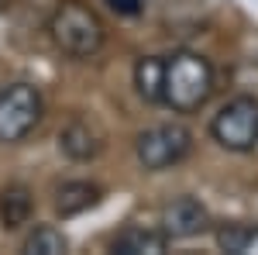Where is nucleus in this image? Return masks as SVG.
Instances as JSON below:
<instances>
[{
  "label": "nucleus",
  "mask_w": 258,
  "mask_h": 255,
  "mask_svg": "<svg viewBox=\"0 0 258 255\" xmlns=\"http://www.w3.org/2000/svg\"><path fill=\"white\" fill-rule=\"evenodd\" d=\"M214 93V66L200 52H176L165 59L162 76V104H169L176 114L200 111Z\"/></svg>",
  "instance_id": "nucleus-1"
},
{
  "label": "nucleus",
  "mask_w": 258,
  "mask_h": 255,
  "mask_svg": "<svg viewBox=\"0 0 258 255\" xmlns=\"http://www.w3.org/2000/svg\"><path fill=\"white\" fill-rule=\"evenodd\" d=\"M55 48L73 59H90L103 48V21L83 4H62L48 21Z\"/></svg>",
  "instance_id": "nucleus-2"
},
{
  "label": "nucleus",
  "mask_w": 258,
  "mask_h": 255,
  "mask_svg": "<svg viewBox=\"0 0 258 255\" xmlns=\"http://www.w3.org/2000/svg\"><path fill=\"white\" fill-rule=\"evenodd\" d=\"M210 135L227 152H251L258 145V100L255 97L227 100L210 124Z\"/></svg>",
  "instance_id": "nucleus-3"
},
{
  "label": "nucleus",
  "mask_w": 258,
  "mask_h": 255,
  "mask_svg": "<svg viewBox=\"0 0 258 255\" xmlns=\"http://www.w3.org/2000/svg\"><path fill=\"white\" fill-rule=\"evenodd\" d=\"M189 148H193L189 128H182V124H155V128H148V131L138 135L135 156H138L141 169L162 173V169L179 166L182 159L189 156Z\"/></svg>",
  "instance_id": "nucleus-4"
},
{
  "label": "nucleus",
  "mask_w": 258,
  "mask_h": 255,
  "mask_svg": "<svg viewBox=\"0 0 258 255\" xmlns=\"http://www.w3.org/2000/svg\"><path fill=\"white\" fill-rule=\"evenodd\" d=\"M41 121V93L28 83L0 90V141H24Z\"/></svg>",
  "instance_id": "nucleus-5"
},
{
  "label": "nucleus",
  "mask_w": 258,
  "mask_h": 255,
  "mask_svg": "<svg viewBox=\"0 0 258 255\" xmlns=\"http://www.w3.org/2000/svg\"><path fill=\"white\" fill-rule=\"evenodd\" d=\"M162 231L172 238H197L210 228V214L197 196H176L162 207Z\"/></svg>",
  "instance_id": "nucleus-6"
},
{
  "label": "nucleus",
  "mask_w": 258,
  "mask_h": 255,
  "mask_svg": "<svg viewBox=\"0 0 258 255\" xmlns=\"http://www.w3.org/2000/svg\"><path fill=\"white\" fill-rule=\"evenodd\" d=\"M169 248V235L165 231H155V228H124L117 238H114V252L117 255H162Z\"/></svg>",
  "instance_id": "nucleus-7"
},
{
  "label": "nucleus",
  "mask_w": 258,
  "mask_h": 255,
  "mask_svg": "<svg viewBox=\"0 0 258 255\" xmlns=\"http://www.w3.org/2000/svg\"><path fill=\"white\" fill-rule=\"evenodd\" d=\"M100 203V186L97 183H86V179H76V183H62L55 190V211L62 217H76L90 207Z\"/></svg>",
  "instance_id": "nucleus-8"
},
{
  "label": "nucleus",
  "mask_w": 258,
  "mask_h": 255,
  "mask_svg": "<svg viewBox=\"0 0 258 255\" xmlns=\"http://www.w3.org/2000/svg\"><path fill=\"white\" fill-rule=\"evenodd\" d=\"M59 148H62L69 159L86 162V159H97L100 138L93 135V128H90L86 121H69V124L59 131Z\"/></svg>",
  "instance_id": "nucleus-9"
},
{
  "label": "nucleus",
  "mask_w": 258,
  "mask_h": 255,
  "mask_svg": "<svg viewBox=\"0 0 258 255\" xmlns=\"http://www.w3.org/2000/svg\"><path fill=\"white\" fill-rule=\"evenodd\" d=\"M31 214H35V200H31V193L24 186H7L0 193V221H4L7 231L24 228L31 221Z\"/></svg>",
  "instance_id": "nucleus-10"
},
{
  "label": "nucleus",
  "mask_w": 258,
  "mask_h": 255,
  "mask_svg": "<svg viewBox=\"0 0 258 255\" xmlns=\"http://www.w3.org/2000/svg\"><path fill=\"white\" fill-rule=\"evenodd\" d=\"M162 76H165V59L159 56H141L135 62V90L145 104H162Z\"/></svg>",
  "instance_id": "nucleus-11"
},
{
  "label": "nucleus",
  "mask_w": 258,
  "mask_h": 255,
  "mask_svg": "<svg viewBox=\"0 0 258 255\" xmlns=\"http://www.w3.org/2000/svg\"><path fill=\"white\" fill-rule=\"evenodd\" d=\"M217 245L231 255H258V224H224L217 231Z\"/></svg>",
  "instance_id": "nucleus-12"
},
{
  "label": "nucleus",
  "mask_w": 258,
  "mask_h": 255,
  "mask_svg": "<svg viewBox=\"0 0 258 255\" xmlns=\"http://www.w3.org/2000/svg\"><path fill=\"white\" fill-rule=\"evenodd\" d=\"M66 248H69L66 235L59 228H52V224H38L31 235L24 238V252L28 255H62Z\"/></svg>",
  "instance_id": "nucleus-13"
},
{
  "label": "nucleus",
  "mask_w": 258,
  "mask_h": 255,
  "mask_svg": "<svg viewBox=\"0 0 258 255\" xmlns=\"http://www.w3.org/2000/svg\"><path fill=\"white\" fill-rule=\"evenodd\" d=\"M107 4H110V11H117V14H127V18L141 14V0H107Z\"/></svg>",
  "instance_id": "nucleus-14"
}]
</instances>
